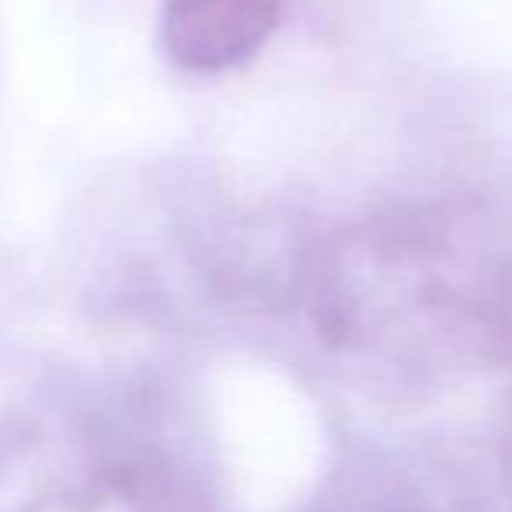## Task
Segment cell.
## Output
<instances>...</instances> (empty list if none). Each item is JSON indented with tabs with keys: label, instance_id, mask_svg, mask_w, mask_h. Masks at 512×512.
<instances>
[{
	"label": "cell",
	"instance_id": "6da1fadb",
	"mask_svg": "<svg viewBox=\"0 0 512 512\" xmlns=\"http://www.w3.org/2000/svg\"><path fill=\"white\" fill-rule=\"evenodd\" d=\"M279 14L283 0H164L161 49L178 70L223 74L269 42Z\"/></svg>",
	"mask_w": 512,
	"mask_h": 512
},
{
	"label": "cell",
	"instance_id": "7a4b0ae2",
	"mask_svg": "<svg viewBox=\"0 0 512 512\" xmlns=\"http://www.w3.org/2000/svg\"><path fill=\"white\" fill-rule=\"evenodd\" d=\"M25 512H196V506L171 467L133 457L46 488Z\"/></svg>",
	"mask_w": 512,
	"mask_h": 512
}]
</instances>
